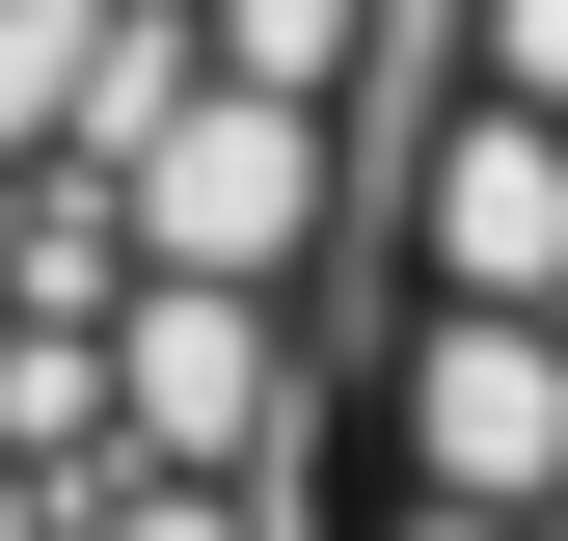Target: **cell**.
Returning <instances> with one entry per match:
<instances>
[{
    "mask_svg": "<svg viewBox=\"0 0 568 541\" xmlns=\"http://www.w3.org/2000/svg\"><path fill=\"white\" fill-rule=\"evenodd\" d=\"M0 28H28V0H0Z\"/></svg>",
    "mask_w": 568,
    "mask_h": 541,
    "instance_id": "obj_1",
    "label": "cell"
}]
</instances>
